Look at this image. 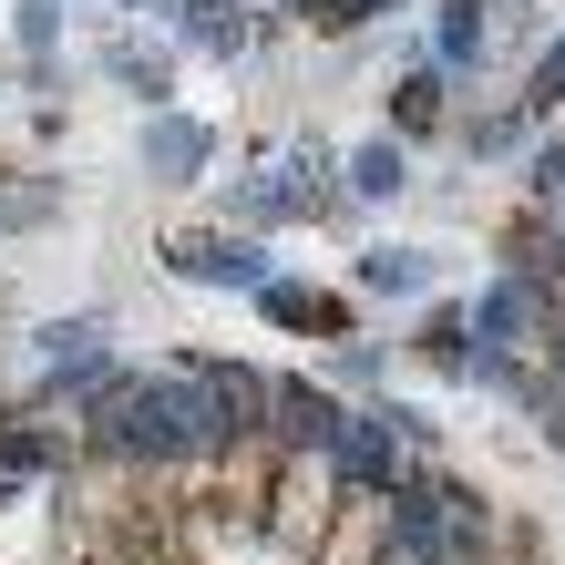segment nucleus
<instances>
[{"label":"nucleus","mask_w":565,"mask_h":565,"mask_svg":"<svg viewBox=\"0 0 565 565\" xmlns=\"http://www.w3.org/2000/svg\"><path fill=\"white\" fill-rule=\"evenodd\" d=\"M278 11H309V0H278Z\"/></svg>","instance_id":"ddd939ff"},{"label":"nucleus","mask_w":565,"mask_h":565,"mask_svg":"<svg viewBox=\"0 0 565 565\" xmlns=\"http://www.w3.org/2000/svg\"><path fill=\"white\" fill-rule=\"evenodd\" d=\"M195 164H206V135H195L185 114H145V175H195Z\"/></svg>","instance_id":"423d86ee"},{"label":"nucleus","mask_w":565,"mask_h":565,"mask_svg":"<svg viewBox=\"0 0 565 565\" xmlns=\"http://www.w3.org/2000/svg\"><path fill=\"white\" fill-rule=\"evenodd\" d=\"M340 195H371V206H381V195H402L412 185V154H402V135H371V145H350V164H340Z\"/></svg>","instance_id":"39448f33"},{"label":"nucleus","mask_w":565,"mask_h":565,"mask_svg":"<svg viewBox=\"0 0 565 565\" xmlns=\"http://www.w3.org/2000/svg\"><path fill=\"white\" fill-rule=\"evenodd\" d=\"M431 21H443V31H431V42H443V62H473V52H483V0H443Z\"/></svg>","instance_id":"9b49d317"},{"label":"nucleus","mask_w":565,"mask_h":565,"mask_svg":"<svg viewBox=\"0 0 565 565\" xmlns=\"http://www.w3.org/2000/svg\"><path fill=\"white\" fill-rule=\"evenodd\" d=\"M164 565H185V555H164Z\"/></svg>","instance_id":"4468645a"},{"label":"nucleus","mask_w":565,"mask_h":565,"mask_svg":"<svg viewBox=\"0 0 565 565\" xmlns=\"http://www.w3.org/2000/svg\"><path fill=\"white\" fill-rule=\"evenodd\" d=\"M114 11H154V0H114Z\"/></svg>","instance_id":"f8f14e48"},{"label":"nucleus","mask_w":565,"mask_h":565,"mask_svg":"<svg viewBox=\"0 0 565 565\" xmlns=\"http://www.w3.org/2000/svg\"><path fill=\"white\" fill-rule=\"evenodd\" d=\"M257 309H268V329H298V340H309V329H319V340H340V329H350L340 298H329V288H298V278H268V288H257Z\"/></svg>","instance_id":"20e7f679"},{"label":"nucleus","mask_w":565,"mask_h":565,"mask_svg":"<svg viewBox=\"0 0 565 565\" xmlns=\"http://www.w3.org/2000/svg\"><path fill=\"white\" fill-rule=\"evenodd\" d=\"M329 514H340V452H329V443H288L278 483H268V545L278 555H319Z\"/></svg>","instance_id":"f257e3e1"},{"label":"nucleus","mask_w":565,"mask_h":565,"mask_svg":"<svg viewBox=\"0 0 565 565\" xmlns=\"http://www.w3.org/2000/svg\"><path fill=\"white\" fill-rule=\"evenodd\" d=\"M104 62H114V83H124V93H145V114L164 104V83H175V52H164V42H114Z\"/></svg>","instance_id":"0eeeda50"},{"label":"nucleus","mask_w":565,"mask_h":565,"mask_svg":"<svg viewBox=\"0 0 565 565\" xmlns=\"http://www.w3.org/2000/svg\"><path fill=\"white\" fill-rule=\"evenodd\" d=\"M422 278H431L422 247H371V257H360V288H381V298H412Z\"/></svg>","instance_id":"1a4fd4ad"},{"label":"nucleus","mask_w":565,"mask_h":565,"mask_svg":"<svg viewBox=\"0 0 565 565\" xmlns=\"http://www.w3.org/2000/svg\"><path fill=\"white\" fill-rule=\"evenodd\" d=\"M52 216V185L42 175H0V237H21V226Z\"/></svg>","instance_id":"9d476101"},{"label":"nucleus","mask_w":565,"mask_h":565,"mask_svg":"<svg viewBox=\"0 0 565 565\" xmlns=\"http://www.w3.org/2000/svg\"><path fill=\"white\" fill-rule=\"evenodd\" d=\"M257 0H175V52H195V62H237V52H257Z\"/></svg>","instance_id":"7ed1b4c3"},{"label":"nucleus","mask_w":565,"mask_h":565,"mask_svg":"<svg viewBox=\"0 0 565 565\" xmlns=\"http://www.w3.org/2000/svg\"><path fill=\"white\" fill-rule=\"evenodd\" d=\"M164 257H175V278H195V288H268V247L226 237V226H175Z\"/></svg>","instance_id":"f03ea898"},{"label":"nucleus","mask_w":565,"mask_h":565,"mask_svg":"<svg viewBox=\"0 0 565 565\" xmlns=\"http://www.w3.org/2000/svg\"><path fill=\"white\" fill-rule=\"evenodd\" d=\"M391 135H443V73H402L391 83Z\"/></svg>","instance_id":"6e6552de"}]
</instances>
